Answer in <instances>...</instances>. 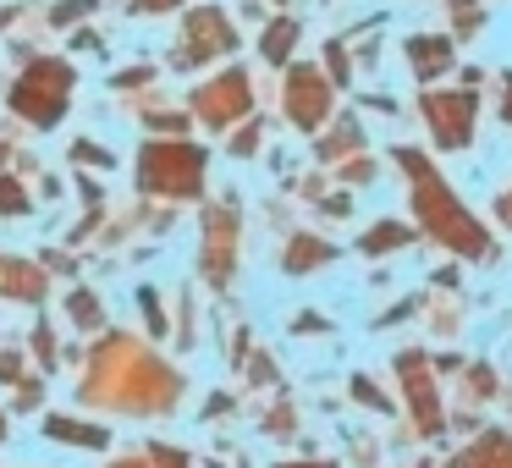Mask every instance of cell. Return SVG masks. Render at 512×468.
I'll list each match as a JSON object with an SVG mask.
<instances>
[{"label":"cell","instance_id":"cell-1","mask_svg":"<svg viewBox=\"0 0 512 468\" xmlns=\"http://www.w3.org/2000/svg\"><path fill=\"white\" fill-rule=\"evenodd\" d=\"M391 166L408 177L413 226H419L430 243H441L446 254L468 259V265H490V259H496V237H490V226L468 210V199L446 182V171L435 166L424 149L397 144V149H391Z\"/></svg>","mask_w":512,"mask_h":468},{"label":"cell","instance_id":"cell-2","mask_svg":"<svg viewBox=\"0 0 512 468\" xmlns=\"http://www.w3.org/2000/svg\"><path fill=\"white\" fill-rule=\"evenodd\" d=\"M177 391H182L177 369L160 364L144 347H133L127 336H116V342H105V353L94 358L83 397L116 402V408H133V413H166L171 402H177Z\"/></svg>","mask_w":512,"mask_h":468},{"label":"cell","instance_id":"cell-3","mask_svg":"<svg viewBox=\"0 0 512 468\" xmlns=\"http://www.w3.org/2000/svg\"><path fill=\"white\" fill-rule=\"evenodd\" d=\"M391 364H397V391H402L397 408L408 413L413 441H446V430H452V408H446V391H441V375H435V358L424 353V347H402Z\"/></svg>","mask_w":512,"mask_h":468},{"label":"cell","instance_id":"cell-4","mask_svg":"<svg viewBox=\"0 0 512 468\" xmlns=\"http://www.w3.org/2000/svg\"><path fill=\"white\" fill-rule=\"evenodd\" d=\"M138 182L149 193H166V199H199L204 193V149L199 144H149L138 155Z\"/></svg>","mask_w":512,"mask_h":468},{"label":"cell","instance_id":"cell-5","mask_svg":"<svg viewBox=\"0 0 512 468\" xmlns=\"http://www.w3.org/2000/svg\"><path fill=\"white\" fill-rule=\"evenodd\" d=\"M419 116H424V133H430L435 149H468L474 144V127H479V94L468 89H419Z\"/></svg>","mask_w":512,"mask_h":468},{"label":"cell","instance_id":"cell-6","mask_svg":"<svg viewBox=\"0 0 512 468\" xmlns=\"http://www.w3.org/2000/svg\"><path fill=\"white\" fill-rule=\"evenodd\" d=\"M67 100H72V67L67 61H34V67L17 78V89H12V111L28 116L34 127L61 122Z\"/></svg>","mask_w":512,"mask_h":468},{"label":"cell","instance_id":"cell-7","mask_svg":"<svg viewBox=\"0 0 512 468\" xmlns=\"http://www.w3.org/2000/svg\"><path fill=\"white\" fill-rule=\"evenodd\" d=\"M281 105H287V122L298 133H320L336 111V83L325 78L320 67H292L287 89H281Z\"/></svg>","mask_w":512,"mask_h":468},{"label":"cell","instance_id":"cell-8","mask_svg":"<svg viewBox=\"0 0 512 468\" xmlns=\"http://www.w3.org/2000/svg\"><path fill=\"white\" fill-rule=\"evenodd\" d=\"M237 210L232 204H215L210 215H204V243H199V265H204V281L210 287H232L237 276Z\"/></svg>","mask_w":512,"mask_h":468},{"label":"cell","instance_id":"cell-9","mask_svg":"<svg viewBox=\"0 0 512 468\" xmlns=\"http://www.w3.org/2000/svg\"><path fill=\"white\" fill-rule=\"evenodd\" d=\"M193 111H199L204 127H232L237 116L254 111V83H248L243 67L221 72V78H210L204 89H193Z\"/></svg>","mask_w":512,"mask_h":468},{"label":"cell","instance_id":"cell-10","mask_svg":"<svg viewBox=\"0 0 512 468\" xmlns=\"http://www.w3.org/2000/svg\"><path fill=\"white\" fill-rule=\"evenodd\" d=\"M237 50V28L226 23V12H215V6H204V12L188 17V28H182V45H177V67H199V61H215V56H232Z\"/></svg>","mask_w":512,"mask_h":468},{"label":"cell","instance_id":"cell-11","mask_svg":"<svg viewBox=\"0 0 512 468\" xmlns=\"http://www.w3.org/2000/svg\"><path fill=\"white\" fill-rule=\"evenodd\" d=\"M441 468H512V430H474Z\"/></svg>","mask_w":512,"mask_h":468},{"label":"cell","instance_id":"cell-12","mask_svg":"<svg viewBox=\"0 0 512 468\" xmlns=\"http://www.w3.org/2000/svg\"><path fill=\"white\" fill-rule=\"evenodd\" d=\"M402 50H408V67H413V78H419V83L446 78L452 61H457V50H452V39H446V34H413Z\"/></svg>","mask_w":512,"mask_h":468},{"label":"cell","instance_id":"cell-13","mask_svg":"<svg viewBox=\"0 0 512 468\" xmlns=\"http://www.w3.org/2000/svg\"><path fill=\"white\" fill-rule=\"evenodd\" d=\"M336 259V243H325V237L314 232H292L287 248H281V270L287 276H314V270H325Z\"/></svg>","mask_w":512,"mask_h":468},{"label":"cell","instance_id":"cell-14","mask_svg":"<svg viewBox=\"0 0 512 468\" xmlns=\"http://www.w3.org/2000/svg\"><path fill=\"white\" fill-rule=\"evenodd\" d=\"M496 397H507V391H501V375L485 358L457 369V402H463V408H485V402H496Z\"/></svg>","mask_w":512,"mask_h":468},{"label":"cell","instance_id":"cell-15","mask_svg":"<svg viewBox=\"0 0 512 468\" xmlns=\"http://www.w3.org/2000/svg\"><path fill=\"white\" fill-rule=\"evenodd\" d=\"M314 155H320L325 166H336V160H347V155H364V127H358L353 116H342L331 133L314 138Z\"/></svg>","mask_w":512,"mask_h":468},{"label":"cell","instance_id":"cell-16","mask_svg":"<svg viewBox=\"0 0 512 468\" xmlns=\"http://www.w3.org/2000/svg\"><path fill=\"white\" fill-rule=\"evenodd\" d=\"M413 232H419V226H408V221H375L364 237H358V248H364L369 259H380V254H397V248H408Z\"/></svg>","mask_w":512,"mask_h":468},{"label":"cell","instance_id":"cell-17","mask_svg":"<svg viewBox=\"0 0 512 468\" xmlns=\"http://www.w3.org/2000/svg\"><path fill=\"white\" fill-rule=\"evenodd\" d=\"M0 292L34 303V298H45V276L34 265H23V259H0Z\"/></svg>","mask_w":512,"mask_h":468},{"label":"cell","instance_id":"cell-18","mask_svg":"<svg viewBox=\"0 0 512 468\" xmlns=\"http://www.w3.org/2000/svg\"><path fill=\"white\" fill-rule=\"evenodd\" d=\"M292 45H298V17H276V23L259 34V56H265L270 67H287Z\"/></svg>","mask_w":512,"mask_h":468},{"label":"cell","instance_id":"cell-19","mask_svg":"<svg viewBox=\"0 0 512 468\" xmlns=\"http://www.w3.org/2000/svg\"><path fill=\"white\" fill-rule=\"evenodd\" d=\"M347 391H353L358 408L380 413V419H391V413H397V402H391L386 391H380V380H375V375H353V386H347Z\"/></svg>","mask_w":512,"mask_h":468},{"label":"cell","instance_id":"cell-20","mask_svg":"<svg viewBox=\"0 0 512 468\" xmlns=\"http://www.w3.org/2000/svg\"><path fill=\"white\" fill-rule=\"evenodd\" d=\"M45 430L56 435V441H67V446H105V441H111L100 424H78V419H50Z\"/></svg>","mask_w":512,"mask_h":468},{"label":"cell","instance_id":"cell-21","mask_svg":"<svg viewBox=\"0 0 512 468\" xmlns=\"http://www.w3.org/2000/svg\"><path fill=\"white\" fill-rule=\"evenodd\" d=\"M336 177H342L347 188H364V182H375V160H364V155H347V160H336Z\"/></svg>","mask_w":512,"mask_h":468},{"label":"cell","instance_id":"cell-22","mask_svg":"<svg viewBox=\"0 0 512 468\" xmlns=\"http://www.w3.org/2000/svg\"><path fill=\"white\" fill-rule=\"evenodd\" d=\"M325 67H331V83H336V89H347V83H353V67H347L342 39H331V45H325Z\"/></svg>","mask_w":512,"mask_h":468},{"label":"cell","instance_id":"cell-23","mask_svg":"<svg viewBox=\"0 0 512 468\" xmlns=\"http://www.w3.org/2000/svg\"><path fill=\"white\" fill-rule=\"evenodd\" d=\"M452 23H457V34H474L485 23V12H479L474 0H452Z\"/></svg>","mask_w":512,"mask_h":468},{"label":"cell","instance_id":"cell-24","mask_svg":"<svg viewBox=\"0 0 512 468\" xmlns=\"http://www.w3.org/2000/svg\"><path fill=\"white\" fill-rule=\"evenodd\" d=\"M72 320H78V325H100V298H94V292H72Z\"/></svg>","mask_w":512,"mask_h":468},{"label":"cell","instance_id":"cell-25","mask_svg":"<svg viewBox=\"0 0 512 468\" xmlns=\"http://www.w3.org/2000/svg\"><path fill=\"white\" fill-rule=\"evenodd\" d=\"M0 210H12V215H23L28 210V199H23V188H17L12 177H0Z\"/></svg>","mask_w":512,"mask_h":468},{"label":"cell","instance_id":"cell-26","mask_svg":"<svg viewBox=\"0 0 512 468\" xmlns=\"http://www.w3.org/2000/svg\"><path fill=\"white\" fill-rule=\"evenodd\" d=\"M265 430H270V435H292V430H298V413H292L287 402H281V408L265 419Z\"/></svg>","mask_w":512,"mask_h":468},{"label":"cell","instance_id":"cell-27","mask_svg":"<svg viewBox=\"0 0 512 468\" xmlns=\"http://www.w3.org/2000/svg\"><path fill=\"white\" fill-rule=\"evenodd\" d=\"M413 314H419V298H402L397 309H386V314L375 320V331H386V325H397V320H413Z\"/></svg>","mask_w":512,"mask_h":468},{"label":"cell","instance_id":"cell-28","mask_svg":"<svg viewBox=\"0 0 512 468\" xmlns=\"http://www.w3.org/2000/svg\"><path fill=\"white\" fill-rule=\"evenodd\" d=\"M259 133H265V127H259V122H248L243 133L232 138V155H254V149H259Z\"/></svg>","mask_w":512,"mask_h":468},{"label":"cell","instance_id":"cell-29","mask_svg":"<svg viewBox=\"0 0 512 468\" xmlns=\"http://www.w3.org/2000/svg\"><path fill=\"white\" fill-rule=\"evenodd\" d=\"M149 463H155V468H188V452H177V446H155Z\"/></svg>","mask_w":512,"mask_h":468},{"label":"cell","instance_id":"cell-30","mask_svg":"<svg viewBox=\"0 0 512 468\" xmlns=\"http://www.w3.org/2000/svg\"><path fill=\"white\" fill-rule=\"evenodd\" d=\"M276 468H342V463H331V457H292V463H276Z\"/></svg>","mask_w":512,"mask_h":468},{"label":"cell","instance_id":"cell-31","mask_svg":"<svg viewBox=\"0 0 512 468\" xmlns=\"http://www.w3.org/2000/svg\"><path fill=\"white\" fill-rule=\"evenodd\" d=\"M177 0H133V12H144V17H155V12H171Z\"/></svg>","mask_w":512,"mask_h":468},{"label":"cell","instance_id":"cell-32","mask_svg":"<svg viewBox=\"0 0 512 468\" xmlns=\"http://www.w3.org/2000/svg\"><path fill=\"white\" fill-rule=\"evenodd\" d=\"M34 347H39V358H45V364H56V342H50V331H34Z\"/></svg>","mask_w":512,"mask_h":468},{"label":"cell","instance_id":"cell-33","mask_svg":"<svg viewBox=\"0 0 512 468\" xmlns=\"http://www.w3.org/2000/svg\"><path fill=\"white\" fill-rule=\"evenodd\" d=\"M501 122L512 127V72H507V78H501Z\"/></svg>","mask_w":512,"mask_h":468},{"label":"cell","instance_id":"cell-34","mask_svg":"<svg viewBox=\"0 0 512 468\" xmlns=\"http://www.w3.org/2000/svg\"><path fill=\"white\" fill-rule=\"evenodd\" d=\"M78 160H94V166H111V155H105V149H94V144H78Z\"/></svg>","mask_w":512,"mask_h":468},{"label":"cell","instance_id":"cell-35","mask_svg":"<svg viewBox=\"0 0 512 468\" xmlns=\"http://www.w3.org/2000/svg\"><path fill=\"white\" fill-rule=\"evenodd\" d=\"M17 375V358H0V380H12Z\"/></svg>","mask_w":512,"mask_h":468},{"label":"cell","instance_id":"cell-36","mask_svg":"<svg viewBox=\"0 0 512 468\" xmlns=\"http://www.w3.org/2000/svg\"><path fill=\"white\" fill-rule=\"evenodd\" d=\"M116 468H149V463H138V457H127V463H116Z\"/></svg>","mask_w":512,"mask_h":468},{"label":"cell","instance_id":"cell-37","mask_svg":"<svg viewBox=\"0 0 512 468\" xmlns=\"http://www.w3.org/2000/svg\"><path fill=\"white\" fill-rule=\"evenodd\" d=\"M0 441H6V413H0Z\"/></svg>","mask_w":512,"mask_h":468},{"label":"cell","instance_id":"cell-38","mask_svg":"<svg viewBox=\"0 0 512 468\" xmlns=\"http://www.w3.org/2000/svg\"><path fill=\"white\" fill-rule=\"evenodd\" d=\"M507 402H512V397H507Z\"/></svg>","mask_w":512,"mask_h":468}]
</instances>
